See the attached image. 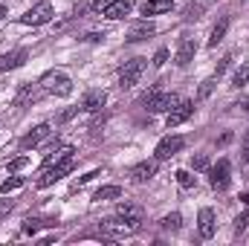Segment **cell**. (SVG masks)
<instances>
[{"instance_id":"obj_1","label":"cell","mask_w":249,"mask_h":246,"mask_svg":"<svg viewBox=\"0 0 249 246\" xmlns=\"http://www.w3.org/2000/svg\"><path fill=\"white\" fill-rule=\"evenodd\" d=\"M177 102H180V99H177L174 93H165L162 87H151V90L142 96V105H145V110H151V113H168Z\"/></svg>"},{"instance_id":"obj_2","label":"cell","mask_w":249,"mask_h":246,"mask_svg":"<svg viewBox=\"0 0 249 246\" xmlns=\"http://www.w3.org/2000/svg\"><path fill=\"white\" fill-rule=\"evenodd\" d=\"M72 168H75V154H70V157L58 159V162H53L50 168H44V171H41V180H38V185H41V188H50V185L58 183L61 177H67Z\"/></svg>"},{"instance_id":"obj_3","label":"cell","mask_w":249,"mask_h":246,"mask_svg":"<svg viewBox=\"0 0 249 246\" xmlns=\"http://www.w3.org/2000/svg\"><path fill=\"white\" fill-rule=\"evenodd\" d=\"M41 90L50 93V96L67 99V96L72 93V81H70V75H64V72H47V75L41 78Z\"/></svg>"},{"instance_id":"obj_4","label":"cell","mask_w":249,"mask_h":246,"mask_svg":"<svg viewBox=\"0 0 249 246\" xmlns=\"http://www.w3.org/2000/svg\"><path fill=\"white\" fill-rule=\"evenodd\" d=\"M53 3L50 0H41V3H35L32 9H26L23 15H20V23L23 26H44V23H50L53 20Z\"/></svg>"},{"instance_id":"obj_5","label":"cell","mask_w":249,"mask_h":246,"mask_svg":"<svg viewBox=\"0 0 249 246\" xmlns=\"http://www.w3.org/2000/svg\"><path fill=\"white\" fill-rule=\"evenodd\" d=\"M145 67H148L145 58H130V61H124L122 72H119V87H133V84L142 78Z\"/></svg>"},{"instance_id":"obj_6","label":"cell","mask_w":249,"mask_h":246,"mask_svg":"<svg viewBox=\"0 0 249 246\" xmlns=\"http://www.w3.org/2000/svg\"><path fill=\"white\" fill-rule=\"evenodd\" d=\"M229 180H232V165H229V159H220L217 165L209 168V183H212L214 191H226V188H229Z\"/></svg>"},{"instance_id":"obj_7","label":"cell","mask_w":249,"mask_h":246,"mask_svg":"<svg viewBox=\"0 0 249 246\" xmlns=\"http://www.w3.org/2000/svg\"><path fill=\"white\" fill-rule=\"evenodd\" d=\"M183 145H186L183 136H165V139H160V145H157V151H154V159H157V162L171 159V157H177V154L183 151Z\"/></svg>"},{"instance_id":"obj_8","label":"cell","mask_w":249,"mask_h":246,"mask_svg":"<svg viewBox=\"0 0 249 246\" xmlns=\"http://www.w3.org/2000/svg\"><path fill=\"white\" fill-rule=\"evenodd\" d=\"M194 53H197V47H194V38H191V35H180L174 64H177V67H188V64L194 61Z\"/></svg>"},{"instance_id":"obj_9","label":"cell","mask_w":249,"mask_h":246,"mask_svg":"<svg viewBox=\"0 0 249 246\" xmlns=\"http://www.w3.org/2000/svg\"><path fill=\"white\" fill-rule=\"evenodd\" d=\"M191 113H194V105H191V102H177V105L165 113V124H168V127H177V124L188 122Z\"/></svg>"},{"instance_id":"obj_10","label":"cell","mask_w":249,"mask_h":246,"mask_svg":"<svg viewBox=\"0 0 249 246\" xmlns=\"http://www.w3.org/2000/svg\"><path fill=\"white\" fill-rule=\"evenodd\" d=\"M214 229H217V223H214V211L212 209H200V214H197V232H200V238H214Z\"/></svg>"},{"instance_id":"obj_11","label":"cell","mask_w":249,"mask_h":246,"mask_svg":"<svg viewBox=\"0 0 249 246\" xmlns=\"http://www.w3.org/2000/svg\"><path fill=\"white\" fill-rule=\"evenodd\" d=\"M47 136H50V124H47V122H44V124H35V127H32V130H29V133L20 139V148H23V151H29V148H38V145H41Z\"/></svg>"},{"instance_id":"obj_12","label":"cell","mask_w":249,"mask_h":246,"mask_svg":"<svg viewBox=\"0 0 249 246\" xmlns=\"http://www.w3.org/2000/svg\"><path fill=\"white\" fill-rule=\"evenodd\" d=\"M105 102H107V93H105V90H87L84 99H81V107H84L87 113H99V110L105 107Z\"/></svg>"},{"instance_id":"obj_13","label":"cell","mask_w":249,"mask_h":246,"mask_svg":"<svg viewBox=\"0 0 249 246\" xmlns=\"http://www.w3.org/2000/svg\"><path fill=\"white\" fill-rule=\"evenodd\" d=\"M154 174H157V159H145V162H136L130 168V180L133 183H148Z\"/></svg>"},{"instance_id":"obj_14","label":"cell","mask_w":249,"mask_h":246,"mask_svg":"<svg viewBox=\"0 0 249 246\" xmlns=\"http://www.w3.org/2000/svg\"><path fill=\"white\" fill-rule=\"evenodd\" d=\"M26 58H29V53H26V50H12V53H3V55H0V72L23 67V64H26Z\"/></svg>"},{"instance_id":"obj_15","label":"cell","mask_w":249,"mask_h":246,"mask_svg":"<svg viewBox=\"0 0 249 246\" xmlns=\"http://www.w3.org/2000/svg\"><path fill=\"white\" fill-rule=\"evenodd\" d=\"M154 32H157V29H154V23L142 20V23H133V26H130V32H127V41H130V44H139V41H148Z\"/></svg>"},{"instance_id":"obj_16","label":"cell","mask_w":249,"mask_h":246,"mask_svg":"<svg viewBox=\"0 0 249 246\" xmlns=\"http://www.w3.org/2000/svg\"><path fill=\"white\" fill-rule=\"evenodd\" d=\"M174 9V0H145L142 3V15H165Z\"/></svg>"},{"instance_id":"obj_17","label":"cell","mask_w":249,"mask_h":246,"mask_svg":"<svg viewBox=\"0 0 249 246\" xmlns=\"http://www.w3.org/2000/svg\"><path fill=\"white\" fill-rule=\"evenodd\" d=\"M130 9H133V0H116L107 12H105V18H110V20H122L130 15Z\"/></svg>"},{"instance_id":"obj_18","label":"cell","mask_w":249,"mask_h":246,"mask_svg":"<svg viewBox=\"0 0 249 246\" xmlns=\"http://www.w3.org/2000/svg\"><path fill=\"white\" fill-rule=\"evenodd\" d=\"M119 197H122V188H119V185H102V188L93 194L96 203H107V200H119Z\"/></svg>"},{"instance_id":"obj_19","label":"cell","mask_w":249,"mask_h":246,"mask_svg":"<svg viewBox=\"0 0 249 246\" xmlns=\"http://www.w3.org/2000/svg\"><path fill=\"white\" fill-rule=\"evenodd\" d=\"M226 29H229V18H223V20H217V23H214V29H212V35H209V47H217V44L223 41V35H226Z\"/></svg>"},{"instance_id":"obj_20","label":"cell","mask_w":249,"mask_h":246,"mask_svg":"<svg viewBox=\"0 0 249 246\" xmlns=\"http://www.w3.org/2000/svg\"><path fill=\"white\" fill-rule=\"evenodd\" d=\"M38 99V93H35V87L32 84H23L20 90H18V96H15V105L18 107H23V105H29V102H35Z\"/></svg>"},{"instance_id":"obj_21","label":"cell","mask_w":249,"mask_h":246,"mask_svg":"<svg viewBox=\"0 0 249 246\" xmlns=\"http://www.w3.org/2000/svg\"><path fill=\"white\" fill-rule=\"evenodd\" d=\"M41 226H55V220H53V217H47V220H41V217H29V220H23V235H35Z\"/></svg>"},{"instance_id":"obj_22","label":"cell","mask_w":249,"mask_h":246,"mask_svg":"<svg viewBox=\"0 0 249 246\" xmlns=\"http://www.w3.org/2000/svg\"><path fill=\"white\" fill-rule=\"evenodd\" d=\"M180 226H183V214H180V211H174V214H165V217H162V229L177 232Z\"/></svg>"},{"instance_id":"obj_23","label":"cell","mask_w":249,"mask_h":246,"mask_svg":"<svg viewBox=\"0 0 249 246\" xmlns=\"http://www.w3.org/2000/svg\"><path fill=\"white\" fill-rule=\"evenodd\" d=\"M18 188H23V177H9L6 183H0V194H12Z\"/></svg>"},{"instance_id":"obj_24","label":"cell","mask_w":249,"mask_h":246,"mask_svg":"<svg viewBox=\"0 0 249 246\" xmlns=\"http://www.w3.org/2000/svg\"><path fill=\"white\" fill-rule=\"evenodd\" d=\"M244 84H249V61L232 75V87H244Z\"/></svg>"},{"instance_id":"obj_25","label":"cell","mask_w":249,"mask_h":246,"mask_svg":"<svg viewBox=\"0 0 249 246\" xmlns=\"http://www.w3.org/2000/svg\"><path fill=\"white\" fill-rule=\"evenodd\" d=\"M214 87H217V75H214V78H206V81L200 84V93H197V99H209Z\"/></svg>"},{"instance_id":"obj_26","label":"cell","mask_w":249,"mask_h":246,"mask_svg":"<svg viewBox=\"0 0 249 246\" xmlns=\"http://www.w3.org/2000/svg\"><path fill=\"white\" fill-rule=\"evenodd\" d=\"M78 110H84V107H67V110H61V113L55 116V124H67L70 119H75V116H78Z\"/></svg>"},{"instance_id":"obj_27","label":"cell","mask_w":249,"mask_h":246,"mask_svg":"<svg viewBox=\"0 0 249 246\" xmlns=\"http://www.w3.org/2000/svg\"><path fill=\"white\" fill-rule=\"evenodd\" d=\"M191 168H194V171H209V168H212V165H209V157H206V154L191 157Z\"/></svg>"},{"instance_id":"obj_28","label":"cell","mask_w":249,"mask_h":246,"mask_svg":"<svg viewBox=\"0 0 249 246\" xmlns=\"http://www.w3.org/2000/svg\"><path fill=\"white\" fill-rule=\"evenodd\" d=\"M174 177H177V183H180V188H194V183H197V180H194V177H191L188 171H177Z\"/></svg>"},{"instance_id":"obj_29","label":"cell","mask_w":249,"mask_h":246,"mask_svg":"<svg viewBox=\"0 0 249 246\" xmlns=\"http://www.w3.org/2000/svg\"><path fill=\"white\" fill-rule=\"evenodd\" d=\"M116 214H122V217H127V214H142V211H139V206H133V203H119Z\"/></svg>"},{"instance_id":"obj_30","label":"cell","mask_w":249,"mask_h":246,"mask_svg":"<svg viewBox=\"0 0 249 246\" xmlns=\"http://www.w3.org/2000/svg\"><path fill=\"white\" fill-rule=\"evenodd\" d=\"M247 226H249V211H244V214L235 217V232H247Z\"/></svg>"},{"instance_id":"obj_31","label":"cell","mask_w":249,"mask_h":246,"mask_svg":"<svg viewBox=\"0 0 249 246\" xmlns=\"http://www.w3.org/2000/svg\"><path fill=\"white\" fill-rule=\"evenodd\" d=\"M113 3H116V0H93V12H96V15H102V12H107Z\"/></svg>"},{"instance_id":"obj_32","label":"cell","mask_w":249,"mask_h":246,"mask_svg":"<svg viewBox=\"0 0 249 246\" xmlns=\"http://www.w3.org/2000/svg\"><path fill=\"white\" fill-rule=\"evenodd\" d=\"M165 61H168V50L162 47V50H157V55H154V67H162Z\"/></svg>"},{"instance_id":"obj_33","label":"cell","mask_w":249,"mask_h":246,"mask_svg":"<svg viewBox=\"0 0 249 246\" xmlns=\"http://www.w3.org/2000/svg\"><path fill=\"white\" fill-rule=\"evenodd\" d=\"M26 162H29L26 157H18V159H12V162H9V171H20V168H26Z\"/></svg>"},{"instance_id":"obj_34","label":"cell","mask_w":249,"mask_h":246,"mask_svg":"<svg viewBox=\"0 0 249 246\" xmlns=\"http://www.w3.org/2000/svg\"><path fill=\"white\" fill-rule=\"evenodd\" d=\"M12 209H15V203H12V200H0V217H6Z\"/></svg>"},{"instance_id":"obj_35","label":"cell","mask_w":249,"mask_h":246,"mask_svg":"<svg viewBox=\"0 0 249 246\" xmlns=\"http://www.w3.org/2000/svg\"><path fill=\"white\" fill-rule=\"evenodd\" d=\"M229 64H232V58H229V55H226V58H223V61L217 64V72H214V75H217V78H220V75H223V72H226V70H229Z\"/></svg>"},{"instance_id":"obj_36","label":"cell","mask_w":249,"mask_h":246,"mask_svg":"<svg viewBox=\"0 0 249 246\" xmlns=\"http://www.w3.org/2000/svg\"><path fill=\"white\" fill-rule=\"evenodd\" d=\"M244 159L249 162V130H247V136H244Z\"/></svg>"},{"instance_id":"obj_37","label":"cell","mask_w":249,"mask_h":246,"mask_svg":"<svg viewBox=\"0 0 249 246\" xmlns=\"http://www.w3.org/2000/svg\"><path fill=\"white\" fill-rule=\"evenodd\" d=\"M3 18H6V6L0 3V20H3Z\"/></svg>"},{"instance_id":"obj_38","label":"cell","mask_w":249,"mask_h":246,"mask_svg":"<svg viewBox=\"0 0 249 246\" xmlns=\"http://www.w3.org/2000/svg\"><path fill=\"white\" fill-rule=\"evenodd\" d=\"M241 200H244V203L249 206V191H247V194H241Z\"/></svg>"},{"instance_id":"obj_39","label":"cell","mask_w":249,"mask_h":246,"mask_svg":"<svg viewBox=\"0 0 249 246\" xmlns=\"http://www.w3.org/2000/svg\"><path fill=\"white\" fill-rule=\"evenodd\" d=\"M241 107H244V110H249V99H247V102H244V105H241Z\"/></svg>"}]
</instances>
